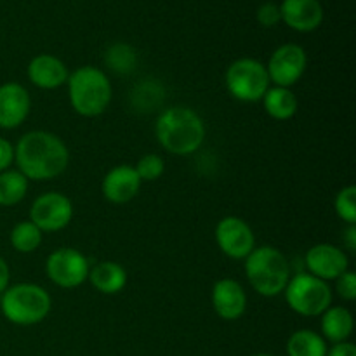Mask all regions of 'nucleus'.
Returning <instances> with one entry per match:
<instances>
[{
    "label": "nucleus",
    "mask_w": 356,
    "mask_h": 356,
    "mask_svg": "<svg viewBox=\"0 0 356 356\" xmlns=\"http://www.w3.org/2000/svg\"><path fill=\"white\" fill-rule=\"evenodd\" d=\"M336 212L348 225L356 222V188L348 186L339 191L336 197Z\"/></svg>",
    "instance_id": "24"
},
{
    "label": "nucleus",
    "mask_w": 356,
    "mask_h": 356,
    "mask_svg": "<svg viewBox=\"0 0 356 356\" xmlns=\"http://www.w3.org/2000/svg\"><path fill=\"white\" fill-rule=\"evenodd\" d=\"M139 179L141 181H155L163 174V160L159 155L143 156L136 167Z\"/></svg>",
    "instance_id": "26"
},
{
    "label": "nucleus",
    "mask_w": 356,
    "mask_h": 356,
    "mask_svg": "<svg viewBox=\"0 0 356 356\" xmlns=\"http://www.w3.org/2000/svg\"><path fill=\"white\" fill-rule=\"evenodd\" d=\"M263 101L268 115L277 120H289L298 111V97L287 87L277 86L273 89H268Z\"/></svg>",
    "instance_id": "20"
},
{
    "label": "nucleus",
    "mask_w": 356,
    "mask_h": 356,
    "mask_svg": "<svg viewBox=\"0 0 356 356\" xmlns=\"http://www.w3.org/2000/svg\"><path fill=\"white\" fill-rule=\"evenodd\" d=\"M308 59L301 45L285 44L278 47L271 56L266 66L270 82L273 80L278 87H291L298 82L305 73Z\"/></svg>",
    "instance_id": "9"
},
{
    "label": "nucleus",
    "mask_w": 356,
    "mask_h": 356,
    "mask_svg": "<svg viewBox=\"0 0 356 356\" xmlns=\"http://www.w3.org/2000/svg\"><path fill=\"white\" fill-rule=\"evenodd\" d=\"M282 21L296 31H313L322 24L323 9L318 0H284Z\"/></svg>",
    "instance_id": "14"
},
{
    "label": "nucleus",
    "mask_w": 356,
    "mask_h": 356,
    "mask_svg": "<svg viewBox=\"0 0 356 356\" xmlns=\"http://www.w3.org/2000/svg\"><path fill=\"white\" fill-rule=\"evenodd\" d=\"M156 138L169 153L190 155L204 143V122L186 106L169 108L156 120Z\"/></svg>",
    "instance_id": "2"
},
{
    "label": "nucleus",
    "mask_w": 356,
    "mask_h": 356,
    "mask_svg": "<svg viewBox=\"0 0 356 356\" xmlns=\"http://www.w3.org/2000/svg\"><path fill=\"white\" fill-rule=\"evenodd\" d=\"M42 242V232L31 221H23L14 226L10 243L17 252H33Z\"/></svg>",
    "instance_id": "23"
},
{
    "label": "nucleus",
    "mask_w": 356,
    "mask_h": 356,
    "mask_svg": "<svg viewBox=\"0 0 356 356\" xmlns=\"http://www.w3.org/2000/svg\"><path fill=\"white\" fill-rule=\"evenodd\" d=\"M306 266L309 275L320 280H336L348 271L346 254L330 243H318L306 254Z\"/></svg>",
    "instance_id": "12"
},
{
    "label": "nucleus",
    "mask_w": 356,
    "mask_h": 356,
    "mask_svg": "<svg viewBox=\"0 0 356 356\" xmlns=\"http://www.w3.org/2000/svg\"><path fill=\"white\" fill-rule=\"evenodd\" d=\"M28 190V179L17 170H6L0 174V205L10 207L19 204Z\"/></svg>",
    "instance_id": "22"
},
{
    "label": "nucleus",
    "mask_w": 356,
    "mask_h": 356,
    "mask_svg": "<svg viewBox=\"0 0 356 356\" xmlns=\"http://www.w3.org/2000/svg\"><path fill=\"white\" fill-rule=\"evenodd\" d=\"M14 159V148L9 141L0 138V172L10 165Z\"/></svg>",
    "instance_id": "29"
},
{
    "label": "nucleus",
    "mask_w": 356,
    "mask_h": 356,
    "mask_svg": "<svg viewBox=\"0 0 356 356\" xmlns=\"http://www.w3.org/2000/svg\"><path fill=\"white\" fill-rule=\"evenodd\" d=\"M285 298L289 306L299 315L318 316L330 308L332 292L325 280H320L309 273H299L289 280Z\"/></svg>",
    "instance_id": "6"
},
{
    "label": "nucleus",
    "mask_w": 356,
    "mask_h": 356,
    "mask_svg": "<svg viewBox=\"0 0 356 356\" xmlns=\"http://www.w3.org/2000/svg\"><path fill=\"white\" fill-rule=\"evenodd\" d=\"M70 103L82 117H97L111 101V86L106 75L92 66H82L68 79Z\"/></svg>",
    "instance_id": "4"
},
{
    "label": "nucleus",
    "mask_w": 356,
    "mask_h": 356,
    "mask_svg": "<svg viewBox=\"0 0 356 356\" xmlns=\"http://www.w3.org/2000/svg\"><path fill=\"white\" fill-rule=\"evenodd\" d=\"M322 332L332 343H346L353 332V315L343 306H334L323 313Z\"/></svg>",
    "instance_id": "19"
},
{
    "label": "nucleus",
    "mask_w": 356,
    "mask_h": 356,
    "mask_svg": "<svg viewBox=\"0 0 356 356\" xmlns=\"http://www.w3.org/2000/svg\"><path fill=\"white\" fill-rule=\"evenodd\" d=\"M212 306L225 320H236L245 313L247 296L242 285L232 278L219 280L212 289Z\"/></svg>",
    "instance_id": "15"
},
{
    "label": "nucleus",
    "mask_w": 356,
    "mask_h": 356,
    "mask_svg": "<svg viewBox=\"0 0 356 356\" xmlns=\"http://www.w3.org/2000/svg\"><path fill=\"white\" fill-rule=\"evenodd\" d=\"M89 278L94 287L103 294H117L127 284V273L117 263H99L89 271Z\"/></svg>",
    "instance_id": "18"
},
{
    "label": "nucleus",
    "mask_w": 356,
    "mask_h": 356,
    "mask_svg": "<svg viewBox=\"0 0 356 356\" xmlns=\"http://www.w3.org/2000/svg\"><path fill=\"white\" fill-rule=\"evenodd\" d=\"M72 202L61 193H45L33 202L30 219L40 232H58L72 221Z\"/></svg>",
    "instance_id": "10"
},
{
    "label": "nucleus",
    "mask_w": 356,
    "mask_h": 356,
    "mask_svg": "<svg viewBox=\"0 0 356 356\" xmlns=\"http://www.w3.org/2000/svg\"><path fill=\"white\" fill-rule=\"evenodd\" d=\"M226 87L229 94L240 101L254 103L263 99L266 90L270 89L266 66L256 59H238L226 72Z\"/></svg>",
    "instance_id": "7"
},
{
    "label": "nucleus",
    "mask_w": 356,
    "mask_h": 356,
    "mask_svg": "<svg viewBox=\"0 0 356 356\" xmlns=\"http://www.w3.org/2000/svg\"><path fill=\"white\" fill-rule=\"evenodd\" d=\"M245 273L254 291L264 298H273L285 291L291 280L287 257L273 247H259L247 256Z\"/></svg>",
    "instance_id": "3"
},
{
    "label": "nucleus",
    "mask_w": 356,
    "mask_h": 356,
    "mask_svg": "<svg viewBox=\"0 0 356 356\" xmlns=\"http://www.w3.org/2000/svg\"><path fill=\"white\" fill-rule=\"evenodd\" d=\"M108 63H110V66L115 70V72H122V73L131 72L132 65L136 63L134 51H132L129 45H124V44L113 45V47L108 51Z\"/></svg>",
    "instance_id": "25"
},
{
    "label": "nucleus",
    "mask_w": 356,
    "mask_h": 356,
    "mask_svg": "<svg viewBox=\"0 0 356 356\" xmlns=\"http://www.w3.org/2000/svg\"><path fill=\"white\" fill-rule=\"evenodd\" d=\"M289 356H327V344L313 330H298L287 343Z\"/></svg>",
    "instance_id": "21"
},
{
    "label": "nucleus",
    "mask_w": 356,
    "mask_h": 356,
    "mask_svg": "<svg viewBox=\"0 0 356 356\" xmlns=\"http://www.w3.org/2000/svg\"><path fill=\"white\" fill-rule=\"evenodd\" d=\"M344 238H346L348 249L355 250L356 249V228H355V225H350V228H348L346 236H344Z\"/></svg>",
    "instance_id": "32"
},
{
    "label": "nucleus",
    "mask_w": 356,
    "mask_h": 356,
    "mask_svg": "<svg viewBox=\"0 0 356 356\" xmlns=\"http://www.w3.org/2000/svg\"><path fill=\"white\" fill-rule=\"evenodd\" d=\"M19 172L26 179L45 181L58 177L68 165V149L58 136L44 131L24 134L14 149Z\"/></svg>",
    "instance_id": "1"
},
{
    "label": "nucleus",
    "mask_w": 356,
    "mask_h": 356,
    "mask_svg": "<svg viewBox=\"0 0 356 356\" xmlns=\"http://www.w3.org/2000/svg\"><path fill=\"white\" fill-rule=\"evenodd\" d=\"M216 240L226 256L233 259H243L254 250V233L250 226L243 219L228 216L222 221H219L216 228Z\"/></svg>",
    "instance_id": "11"
},
{
    "label": "nucleus",
    "mask_w": 356,
    "mask_h": 356,
    "mask_svg": "<svg viewBox=\"0 0 356 356\" xmlns=\"http://www.w3.org/2000/svg\"><path fill=\"white\" fill-rule=\"evenodd\" d=\"M141 179L134 167L118 165L103 179V195L111 204H127L138 195Z\"/></svg>",
    "instance_id": "16"
},
{
    "label": "nucleus",
    "mask_w": 356,
    "mask_h": 356,
    "mask_svg": "<svg viewBox=\"0 0 356 356\" xmlns=\"http://www.w3.org/2000/svg\"><path fill=\"white\" fill-rule=\"evenodd\" d=\"M30 96L19 83L0 86V127L14 129L24 122L30 113Z\"/></svg>",
    "instance_id": "13"
},
{
    "label": "nucleus",
    "mask_w": 356,
    "mask_h": 356,
    "mask_svg": "<svg viewBox=\"0 0 356 356\" xmlns=\"http://www.w3.org/2000/svg\"><path fill=\"white\" fill-rule=\"evenodd\" d=\"M28 79L40 89H56L68 80V70L61 59L51 54H40L31 59Z\"/></svg>",
    "instance_id": "17"
},
{
    "label": "nucleus",
    "mask_w": 356,
    "mask_h": 356,
    "mask_svg": "<svg viewBox=\"0 0 356 356\" xmlns=\"http://www.w3.org/2000/svg\"><path fill=\"white\" fill-rule=\"evenodd\" d=\"M337 280V294L346 301L356 299V275L353 271H344Z\"/></svg>",
    "instance_id": "28"
},
{
    "label": "nucleus",
    "mask_w": 356,
    "mask_h": 356,
    "mask_svg": "<svg viewBox=\"0 0 356 356\" xmlns=\"http://www.w3.org/2000/svg\"><path fill=\"white\" fill-rule=\"evenodd\" d=\"M327 356H356V348L351 343H337Z\"/></svg>",
    "instance_id": "30"
},
{
    "label": "nucleus",
    "mask_w": 356,
    "mask_h": 356,
    "mask_svg": "<svg viewBox=\"0 0 356 356\" xmlns=\"http://www.w3.org/2000/svg\"><path fill=\"white\" fill-rule=\"evenodd\" d=\"M2 313L16 325H33L51 312V296L33 284H19L6 289L2 296Z\"/></svg>",
    "instance_id": "5"
},
{
    "label": "nucleus",
    "mask_w": 356,
    "mask_h": 356,
    "mask_svg": "<svg viewBox=\"0 0 356 356\" xmlns=\"http://www.w3.org/2000/svg\"><path fill=\"white\" fill-rule=\"evenodd\" d=\"M254 356H271V355H266V353H259V355H254Z\"/></svg>",
    "instance_id": "33"
},
{
    "label": "nucleus",
    "mask_w": 356,
    "mask_h": 356,
    "mask_svg": "<svg viewBox=\"0 0 356 356\" xmlns=\"http://www.w3.org/2000/svg\"><path fill=\"white\" fill-rule=\"evenodd\" d=\"M7 285H9V266H7L6 261L0 257V294L6 292Z\"/></svg>",
    "instance_id": "31"
},
{
    "label": "nucleus",
    "mask_w": 356,
    "mask_h": 356,
    "mask_svg": "<svg viewBox=\"0 0 356 356\" xmlns=\"http://www.w3.org/2000/svg\"><path fill=\"white\" fill-rule=\"evenodd\" d=\"M47 277L63 289L79 287L89 278V261L75 249H58L49 256L45 264Z\"/></svg>",
    "instance_id": "8"
},
{
    "label": "nucleus",
    "mask_w": 356,
    "mask_h": 356,
    "mask_svg": "<svg viewBox=\"0 0 356 356\" xmlns=\"http://www.w3.org/2000/svg\"><path fill=\"white\" fill-rule=\"evenodd\" d=\"M257 21H259L263 26L270 28L275 26L282 21V14H280V6L273 2H266L257 9Z\"/></svg>",
    "instance_id": "27"
}]
</instances>
